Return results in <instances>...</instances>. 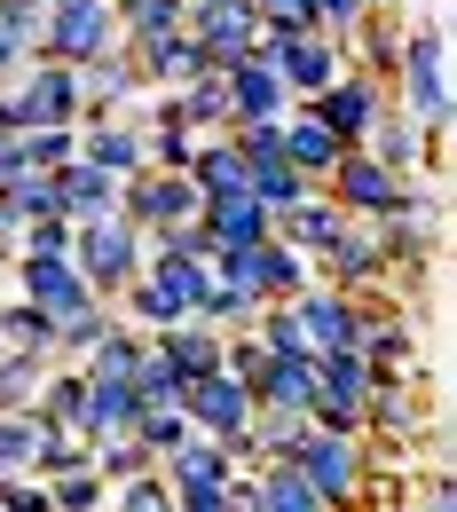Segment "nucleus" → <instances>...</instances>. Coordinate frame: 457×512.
<instances>
[{"mask_svg":"<svg viewBox=\"0 0 457 512\" xmlns=\"http://www.w3.org/2000/svg\"><path fill=\"white\" fill-rule=\"evenodd\" d=\"M71 260H79V276L95 284V300H119L134 276H142V260H150V229H134L127 213L79 221V229H71Z\"/></svg>","mask_w":457,"mask_h":512,"instance_id":"1","label":"nucleus"},{"mask_svg":"<svg viewBox=\"0 0 457 512\" xmlns=\"http://www.w3.org/2000/svg\"><path fill=\"white\" fill-rule=\"evenodd\" d=\"M394 71H402V119H418L442 142L450 134V79H442V24L434 16L394 40Z\"/></svg>","mask_w":457,"mask_h":512,"instance_id":"2","label":"nucleus"},{"mask_svg":"<svg viewBox=\"0 0 457 512\" xmlns=\"http://www.w3.org/2000/svg\"><path fill=\"white\" fill-rule=\"evenodd\" d=\"M119 48V16H111V0H48V24H40V48L32 56H48V64H95V56H111Z\"/></svg>","mask_w":457,"mask_h":512,"instance_id":"3","label":"nucleus"},{"mask_svg":"<svg viewBox=\"0 0 457 512\" xmlns=\"http://www.w3.org/2000/svg\"><path fill=\"white\" fill-rule=\"evenodd\" d=\"M292 465L308 473V489H316L331 512L363 505V434H324V426H308L300 449H292Z\"/></svg>","mask_w":457,"mask_h":512,"instance_id":"4","label":"nucleus"},{"mask_svg":"<svg viewBox=\"0 0 457 512\" xmlns=\"http://www.w3.org/2000/svg\"><path fill=\"white\" fill-rule=\"evenodd\" d=\"M8 103H16V134H24V127H79V119H87V103H79V71L48 64V56H32V64L8 79Z\"/></svg>","mask_w":457,"mask_h":512,"instance_id":"5","label":"nucleus"},{"mask_svg":"<svg viewBox=\"0 0 457 512\" xmlns=\"http://www.w3.org/2000/svg\"><path fill=\"white\" fill-rule=\"evenodd\" d=\"M324 190H331V205H339L347 221H387V213H402L410 182H402V174H387V166H379V158H371L363 142H347Z\"/></svg>","mask_w":457,"mask_h":512,"instance_id":"6","label":"nucleus"},{"mask_svg":"<svg viewBox=\"0 0 457 512\" xmlns=\"http://www.w3.org/2000/svg\"><path fill=\"white\" fill-rule=\"evenodd\" d=\"M363 394H371V363L347 355H316V386H308V426L324 434H363Z\"/></svg>","mask_w":457,"mask_h":512,"instance_id":"7","label":"nucleus"},{"mask_svg":"<svg viewBox=\"0 0 457 512\" xmlns=\"http://www.w3.org/2000/svg\"><path fill=\"white\" fill-rule=\"evenodd\" d=\"M292 316L308 331V355H347V347L363 339L371 300H363V292H339V284H308V292H292Z\"/></svg>","mask_w":457,"mask_h":512,"instance_id":"8","label":"nucleus"},{"mask_svg":"<svg viewBox=\"0 0 457 512\" xmlns=\"http://www.w3.org/2000/svg\"><path fill=\"white\" fill-rule=\"evenodd\" d=\"M8 292L32 300V308H48V316H71V308L95 300V284L79 276V260H71V253H16V260H8Z\"/></svg>","mask_w":457,"mask_h":512,"instance_id":"9","label":"nucleus"},{"mask_svg":"<svg viewBox=\"0 0 457 512\" xmlns=\"http://www.w3.org/2000/svg\"><path fill=\"white\" fill-rule=\"evenodd\" d=\"M261 56L276 64V79L292 87V103H308V95H324L331 79H339V71L355 64V48H347L339 32H324V24H316V32H300V40H284V48H261Z\"/></svg>","mask_w":457,"mask_h":512,"instance_id":"10","label":"nucleus"},{"mask_svg":"<svg viewBox=\"0 0 457 512\" xmlns=\"http://www.w3.org/2000/svg\"><path fill=\"white\" fill-rule=\"evenodd\" d=\"M197 182L190 174H166V166H142L119 182V213H127L134 229H174V221H197Z\"/></svg>","mask_w":457,"mask_h":512,"instance_id":"11","label":"nucleus"},{"mask_svg":"<svg viewBox=\"0 0 457 512\" xmlns=\"http://www.w3.org/2000/svg\"><path fill=\"white\" fill-rule=\"evenodd\" d=\"M300 111H308L316 127H331L339 142H363V134H371V119L387 111V95H379V79H371V71L347 64V71H339V79L324 87V95H308Z\"/></svg>","mask_w":457,"mask_h":512,"instance_id":"12","label":"nucleus"},{"mask_svg":"<svg viewBox=\"0 0 457 512\" xmlns=\"http://www.w3.org/2000/svg\"><path fill=\"white\" fill-rule=\"evenodd\" d=\"M253 386L229 379V371H205V379H190V394H182V418H190L197 434H213V442H237L245 426H253Z\"/></svg>","mask_w":457,"mask_h":512,"instance_id":"13","label":"nucleus"},{"mask_svg":"<svg viewBox=\"0 0 457 512\" xmlns=\"http://www.w3.org/2000/svg\"><path fill=\"white\" fill-rule=\"evenodd\" d=\"M316 268V284H339V292H371V284H394V268H387V253H379V237H363L355 221L331 237L324 253L308 260Z\"/></svg>","mask_w":457,"mask_h":512,"instance_id":"14","label":"nucleus"},{"mask_svg":"<svg viewBox=\"0 0 457 512\" xmlns=\"http://www.w3.org/2000/svg\"><path fill=\"white\" fill-rule=\"evenodd\" d=\"M221 87H229V127H245V119H284V111H292V87L276 79V64H268L261 48L221 71Z\"/></svg>","mask_w":457,"mask_h":512,"instance_id":"15","label":"nucleus"},{"mask_svg":"<svg viewBox=\"0 0 457 512\" xmlns=\"http://www.w3.org/2000/svg\"><path fill=\"white\" fill-rule=\"evenodd\" d=\"M79 158L127 182V174H142V166H150V134L134 127L127 111H95V119L79 127Z\"/></svg>","mask_w":457,"mask_h":512,"instance_id":"16","label":"nucleus"},{"mask_svg":"<svg viewBox=\"0 0 457 512\" xmlns=\"http://www.w3.org/2000/svg\"><path fill=\"white\" fill-rule=\"evenodd\" d=\"M182 32L205 48V64H213V71H229L237 56H253V48H261V16H253V8H190V16H182Z\"/></svg>","mask_w":457,"mask_h":512,"instance_id":"17","label":"nucleus"},{"mask_svg":"<svg viewBox=\"0 0 457 512\" xmlns=\"http://www.w3.org/2000/svg\"><path fill=\"white\" fill-rule=\"evenodd\" d=\"M410 434H426L418 386H410V379H371V394H363V442L410 449Z\"/></svg>","mask_w":457,"mask_h":512,"instance_id":"18","label":"nucleus"},{"mask_svg":"<svg viewBox=\"0 0 457 512\" xmlns=\"http://www.w3.org/2000/svg\"><path fill=\"white\" fill-rule=\"evenodd\" d=\"M48 205H56L64 221H103V213H119V174H103V166H87V158H64V166L48 174Z\"/></svg>","mask_w":457,"mask_h":512,"instance_id":"19","label":"nucleus"},{"mask_svg":"<svg viewBox=\"0 0 457 512\" xmlns=\"http://www.w3.org/2000/svg\"><path fill=\"white\" fill-rule=\"evenodd\" d=\"M197 182V197H237V190H253V166H245V150H237V134L221 127V134H197V150H190V166H182Z\"/></svg>","mask_w":457,"mask_h":512,"instance_id":"20","label":"nucleus"},{"mask_svg":"<svg viewBox=\"0 0 457 512\" xmlns=\"http://www.w3.org/2000/svg\"><path fill=\"white\" fill-rule=\"evenodd\" d=\"M355 355L371 363V379H410V371H418V331H410L402 316H387V308H371Z\"/></svg>","mask_w":457,"mask_h":512,"instance_id":"21","label":"nucleus"},{"mask_svg":"<svg viewBox=\"0 0 457 512\" xmlns=\"http://www.w3.org/2000/svg\"><path fill=\"white\" fill-rule=\"evenodd\" d=\"M197 221H205V237H213V245H261V237H276V213H268L253 190L205 197V205H197Z\"/></svg>","mask_w":457,"mask_h":512,"instance_id":"22","label":"nucleus"},{"mask_svg":"<svg viewBox=\"0 0 457 512\" xmlns=\"http://www.w3.org/2000/svg\"><path fill=\"white\" fill-rule=\"evenodd\" d=\"M127 56H134V71H142V87H190L197 71H213V64H205V48H197L190 32H166V40H134Z\"/></svg>","mask_w":457,"mask_h":512,"instance_id":"23","label":"nucleus"},{"mask_svg":"<svg viewBox=\"0 0 457 512\" xmlns=\"http://www.w3.org/2000/svg\"><path fill=\"white\" fill-rule=\"evenodd\" d=\"M339 150H347V142H339L331 127H316V119H308L300 103L284 111V166H292V174H308V182L324 190V182H331V166H339Z\"/></svg>","mask_w":457,"mask_h":512,"instance_id":"24","label":"nucleus"},{"mask_svg":"<svg viewBox=\"0 0 457 512\" xmlns=\"http://www.w3.org/2000/svg\"><path fill=\"white\" fill-rule=\"evenodd\" d=\"M142 402H134V379H87V402H79V434L87 442H119L134 434Z\"/></svg>","mask_w":457,"mask_h":512,"instance_id":"25","label":"nucleus"},{"mask_svg":"<svg viewBox=\"0 0 457 512\" xmlns=\"http://www.w3.org/2000/svg\"><path fill=\"white\" fill-rule=\"evenodd\" d=\"M339 229H347V213L331 205V190H308L300 205L276 213V245H292V253H324Z\"/></svg>","mask_w":457,"mask_h":512,"instance_id":"26","label":"nucleus"},{"mask_svg":"<svg viewBox=\"0 0 457 512\" xmlns=\"http://www.w3.org/2000/svg\"><path fill=\"white\" fill-rule=\"evenodd\" d=\"M426 142H434V134L418 127V119H394V111H379V119H371V134H363V150H371L387 174H402V182H418V166H426Z\"/></svg>","mask_w":457,"mask_h":512,"instance_id":"27","label":"nucleus"},{"mask_svg":"<svg viewBox=\"0 0 457 512\" xmlns=\"http://www.w3.org/2000/svg\"><path fill=\"white\" fill-rule=\"evenodd\" d=\"M127 95H142V71H134L127 40H119L111 56H95V64H79V103H87V111H119Z\"/></svg>","mask_w":457,"mask_h":512,"instance_id":"28","label":"nucleus"},{"mask_svg":"<svg viewBox=\"0 0 457 512\" xmlns=\"http://www.w3.org/2000/svg\"><path fill=\"white\" fill-rule=\"evenodd\" d=\"M150 347L182 371V379H205V371H221V331L213 323H174V331H150Z\"/></svg>","mask_w":457,"mask_h":512,"instance_id":"29","label":"nucleus"},{"mask_svg":"<svg viewBox=\"0 0 457 512\" xmlns=\"http://www.w3.org/2000/svg\"><path fill=\"white\" fill-rule=\"evenodd\" d=\"M253 497H261V512H331L316 489H308V473L292 465V457H268V465H253Z\"/></svg>","mask_w":457,"mask_h":512,"instance_id":"30","label":"nucleus"},{"mask_svg":"<svg viewBox=\"0 0 457 512\" xmlns=\"http://www.w3.org/2000/svg\"><path fill=\"white\" fill-rule=\"evenodd\" d=\"M79 402H87V371H79V363H48V379H40V394H32V418L79 434Z\"/></svg>","mask_w":457,"mask_h":512,"instance_id":"31","label":"nucleus"},{"mask_svg":"<svg viewBox=\"0 0 457 512\" xmlns=\"http://www.w3.org/2000/svg\"><path fill=\"white\" fill-rule=\"evenodd\" d=\"M308 386H316V355H268L253 402H276V410H300L308 418Z\"/></svg>","mask_w":457,"mask_h":512,"instance_id":"32","label":"nucleus"},{"mask_svg":"<svg viewBox=\"0 0 457 512\" xmlns=\"http://www.w3.org/2000/svg\"><path fill=\"white\" fill-rule=\"evenodd\" d=\"M0 347H24V355H56V316L0 292Z\"/></svg>","mask_w":457,"mask_h":512,"instance_id":"33","label":"nucleus"},{"mask_svg":"<svg viewBox=\"0 0 457 512\" xmlns=\"http://www.w3.org/2000/svg\"><path fill=\"white\" fill-rule=\"evenodd\" d=\"M142 347H150V339H142L134 323H119V316H111V331H103V339H95V347L79 355V371H87V379H134Z\"/></svg>","mask_w":457,"mask_h":512,"instance_id":"34","label":"nucleus"},{"mask_svg":"<svg viewBox=\"0 0 457 512\" xmlns=\"http://www.w3.org/2000/svg\"><path fill=\"white\" fill-rule=\"evenodd\" d=\"M111 16H119V40H166V32H182V16H190V0H111Z\"/></svg>","mask_w":457,"mask_h":512,"instance_id":"35","label":"nucleus"},{"mask_svg":"<svg viewBox=\"0 0 457 512\" xmlns=\"http://www.w3.org/2000/svg\"><path fill=\"white\" fill-rule=\"evenodd\" d=\"M174 103H182V127H197V134L229 127V87H221V71H197L190 87H174Z\"/></svg>","mask_w":457,"mask_h":512,"instance_id":"36","label":"nucleus"},{"mask_svg":"<svg viewBox=\"0 0 457 512\" xmlns=\"http://www.w3.org/2000/svg\"><path fill=\"white\" fill-rule=\"evenodd\" d=\"M182 394H190V379H182L158 347H142V363H134V402H142V410H182Z\"/></svg>","mask_w":457,"mask_h":512,"instance_id":"37","label":"nucleus"},{"mask_svg":"<svg viewBox=\"0 0 457 512\" xmlns=\"http://www.w3.org/2000/svg\"><path fill=\"white\" fill-rule=\"evenodd\" d=\"M56 355H24V347H0V410H32V394L48 379Z\"/></svg>","mask_w":457,"mask_h":512,"instance_id":"38","label":"nucleus"},{"mask_svg":"<svg viewBox=\"0 0 457 512\" xmlns=\"http://www.w3.org/2000/svg\"><path fill=\"white\" fill-rule=\"evenodd\" d=\"M48 505L56 512H111V481H103L95 465H71V473L48 481Z\"/></svg>","mask_w":457,"mask_h":512,"instance_id":"39","label":"nucleus"},{"mask_svg":"<svg viewBox=\"0 0 457 512\" xmlns=\"http://www.w3.org/2000/svg\"><path fill=\"white\" fill-rule=\"evenodd\" d=\"M103 331H111V300H87V308L56 316V363H79V355H87Z\"/></svg>","mask_w":457,"mask_h":512,"instance_id":"40","label":"nucleus"},{"mask_svg":"<svg viewBox=\"0 0 457 512\" xmlns=\"http://www.w3.org/2000/svg\"><path fill=\"white\" fill-rule=\"evenodd\" d=\"M16 158L40 166V174H56L64 158H79V127H24L16 134Z\"/></svg>","mask_w":457,"mask_h":512,"instance_id":"41","label":"nucleus"},{"mask_svg":"<svg viewBox=\"0 0 457 512\" xmlns=\"http://www.w3.org/2000/svg\"><path fill=\"white\" fill-rule=\"evenodd\" d=\"M32 449H40V418L0 410V473H32Z\"/></svg>","mask_w":457,"mask_h":512,"instance_id":"42","label":"nucleus"},{"mask_svg":"<svg viewBox=\"0 0 457 512\" xmlns=\"http://www.w3.org/2000/svg\"><path fill=\"white\" fill-rule=\"evenodd\" d=\"M308 190H316V182H308V174H292L284 158H268V166H253V197H261L268 213H284V205H300Z\"/></svg>","mask_w":457,"mask_h":512,"instance_id":"43","label":"nucleus"},{"mask_svg":"<svg viewBox=\"0 0 457 512\" xmlns=\"http://www.w3.org/2000/svg\"><path fill=\"white\" fill-rule=\"evenodd\" d=\"M87 465H95L103 481H134V473H150L158 457H150V449L134 442V434H119V442H95V457H87Z\"/></svg>","mask_w":457,"mask_h":512,"instance_id":"44","label":"nucleus"},{"mask_svg":"<svg viewBox=\"0 0 457 512\" xmlns=\"http://www.w3.org/2000/svg\"><path fill=\"white\" fill-rule=\"evenodd\" d=\"M190 434H197V426L182 418V410H142V418H134V442L150 449V457H166V449H182Z\"/></svg>","mask_w":457,"mask_h":512,"instance_id":"45","label":"nucleus"},{"mask_svg":"<svg viewBox=\"0 0 457 512\" xmlns=\"http://www.w3.org/2000/svg\"><path fill=\"white\" fill-rule=\"evenodd\" d=\"M71 229H79V221H64V213H32V221L16 229V253H71Z\"/></svg>","mask_w":457,"mask_h":512,"instance_id":"46","label":"nucleus"},{"mask_svg":"<svg viewBox=\"0 0 457 512\" xmlns=\"http://www.w3.org/2000/svg\"><path fill=\"white\" fill-rule=\"evenodd\" d=\"M150 134V166H166V174H182L197 150V127H142Z\"/></svg>","mask_w":457,"mask_h":512,"instance_id":"47","label":"nucleus"},{"mask_svg":"<svg viewBox=\"0 0 457 512\" xmlns=\"http://www.w3.org/2000/svg\"><path fill=\"white\" fill-rule=\"evenodd\" d=\"M40 24H48V0H0V32H16L24 48H40Z\"/></svg>","mask_w":457,"mask_h":512,"instance_id":"48","label":"nucleus"},{"mask_svg":"<svg viewBox=\"0 0 457 512\" xmlns=\"http://www.w3.org/2000/svg\"><path fill=\"white\" fill-rule=\"evenodd\" d=\"M221 489H229V481H221ZM221 489H174V512H229Z\"/></svg>","mask_w":457,"mask_h":512,"instance_id":"49","label":"nucleus"},{"mask_svg":"<svg viewBox=\"0 0 457 512\" xmlns=\"http://www.w3.org/2000/svg\"><path fill=\"white\" fill-rule=\"evenodd\" d=\"M24 64H32V48H24L16 32H0V87H8V79H16Z\"/></svg>","mask_w":457,"mask_h":512,"instance_id":"50","label":"nucleus"},{"mask_svg":"<svg viewBox=\"0 0 457 512\" xmlns=\"http://www.w3.org/2000/svg\"><path fill=\"white\" fill-rule=\"evenodd\" d=\"M16 166H24V158H16V134H0V182H8Z\"/></svg>","mask_w":457,"mask_h":512,"instance_id":"51","label":"nucleus"},{"mask_svg":"<svg viewBox=\"0 0 457 512\" xmlns=\"http://www.w3.org/2000/svg\"><path fill=\"white\" fill-rule=\"evenodd\" d=\"M0 134H16V103H8V87H0Z\"/></svg>","mask_w":457,"mask_h":512,"instance_id":"52","label":"nucleus"},{"mask_svg":"<svg viewBox=\"0 0 457 512\" xmlns=\"http://www.w3.org/2000/svg\"><path fill=\"white\" fill-rule=\"evenodd\" d=\"M426 512H450V489H442V481H434V497H426Z\"/></svg>","mask_w":457,"mask_h":512,"instance_id":"53","label":"nucleus"},{"mask_svg":"<svg viewBox=\"0 0 457 512\" xmlns=\"http://www.w3.org/2000/svg\"><path fill=\"white\" fill-rule=\"evenodd\" d=\"M0 268H8V260H0Z\"/></svg>","mask_w":457,"mask_h":512,"instance_id":"54","label":"nucleus"}]
</instances>
